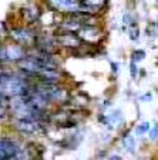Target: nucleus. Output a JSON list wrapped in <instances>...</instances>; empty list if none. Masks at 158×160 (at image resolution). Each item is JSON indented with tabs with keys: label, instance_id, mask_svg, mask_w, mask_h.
Masks as SVG:
<instances>
[{
	"label": "nucleus",
	"instance_id": "nucleus-11",
	"mask_svg": "<svg viewBox=\"0 0 158 160\" xmlns=\"http://www.w3.org/2000/svg\"><path fill=\"white\" fill-rule=\"evenodd\" d=\"M144 57H145V53H144V52H142V50H137V52H134V53H132V63L141 62Z\"/></svg>",
	"mask_w": 158,
	"mask_h": 160
},
{
	"label": "nucleus",
	"instance_id": "nucleus-7",
	"mask_svg": "<svg viewBox=\"0 0 158 160\" xmlns=\"http://www.w3.org/2000/svg\"><path fill=\"white\" fill-rule=\"evenodd\" d=\"M59 42L63 44V46H69V47H76L80 44V37H77L76 34H73L71 32L67 34H63V36L59 37Z\"/></svg>",
	"mask_w": 158,
	"mask_h": 160
},
{
	"label": "nucleus",
	"instance_id": "nucleus-13",
	"mask_svg": "<svg viewBox=\"0 0 158 160\" xmlns=\"http://www.w3.org/2000/svg\"><path fill=\"white\" fill-rule=\"evenodd\" d=\"M0 60H2V62H7V57H6V47H0Z\"/></svg>",
	"mask_w": 158,
	"mask_h": 160
},
{
	"label": "nucleus",
	"instance_id": "nucleus-14",
	"mask_svg": "<svg viewBox=\"0 0 158 160\" xmlns=\"http://www.w3.org/2000/svg\"><path fill=\"white\" fill-rule=\"evenodd\" d=\"M6 114H7V109L3 106V104H0V120L4 119V117H6Z\"/></svg>",
	"mask_w": 158,
	"mask_h": 160
},
{
	"label": "nucleus",
	"instance_id": "nucleus-15",
	"mask_svg": "<svg viewBox=\"0 0 158 160\" xmlns=\"http://www.w3.org/2000/svg\"><path fill=\"white\" fill-rule=\"evenodd\" d=\"M135 73H137V63H132L131 62V74L135 76Z\"/></svg>",
	"mask_w": 158,
	"mask_h": 160
},
{
	"label": "nucleus",
	"instance_id": "nucleus-1",
	"mask_svg": "<svg viewBox=\"0 0 158 160\" xmlns=\"http://www.w3.org/2000/svg\"><path fill=\"white\" fill-rule=\"evenodd\" d=\"M29 86L27 82L22 77H17L7 72H0V93L4 97H17V96H26L29 93Z\"/></svg>",
	"mask_w": 158,
	"mask_h": 160
},
{
	"label": "nucleus",
	"instance_id": "nucleus-4",
	"mask_svg": "<svg viewBox=\"0 0 158 160\" xmlns=\"http://www.w3.org/2000/svg\"><path fill=\"white\" fill-rule=\"evenodd\" d=\"M49 2L59 10H66V12H71V13L79 12L80 3H77V0H49Z\"/></svg>",
	"mask_w": 158,
	"mask_h": 160
},
{
	"label": "nucleus",
	"instance_id": "nucleus-3",
	"mask_svg": "<svg viewBox=\"0 0 158 160\" xmlns=\"http://www.w3.org/2000/svg\"><path fill=\"white\" fill-rule=\"evenodd\" d=\"M19 147L10 139L0 137V160H10L19 153Z\"/></svg>",
	"mask_w": 158,
	"mask_h": 160
},
{
	"label": "nucleus",
	"instance_id": "nucleus-9",
	"mask_svg": "<svg viewBox=\"0 0 158 160\" xmlns=\"http://www.w3.org/2000/svg\"><path fill=\"white\" fill-rule=\"evenodd\" d=\"M122 144H124V147L127 150L134 152V149H135V139L131 136V134H127V136L122 139Z\"/></svg>",
	"mask_w": 158,
	"mask_h": 160
},
{
	"label": "nucleus",
	"instance_id": "nucleus-10",
	"mask_svg": "<svg viewBox=\"0 0 158 160\" xmlns=\"http://www.w3.org/2000/svg\"><path fill=\"white\" fill-rule=\"evenodd\" d=\"M150 123L148 122H142V123H140L138 126L135 127V133L138 134V136H141V134H144V133H147V132H148L150 130Z\"/></svg>",
	"mask_w": 158,
	"mask_h": 160
},
{
	"label": "nucleus",
	"instance_id": "nucleus-12",
	"mask_svg": "<svg viewBox=\"0 0 158 160\" xmlns=\"http://www.w3.org/2000/svg\"><path fill=\"white\" fill-rule=\"evenodd\" d=\"M157 137H158V127L154 124L152 127H150V139H151L152 142H155Z\"/></svg>",
	"mask_w": 158,
	"mask_h": 160
},
{
	"label": "nucleus",
	"instance_id": "nucleus-2",
	"mask_svg": "<svg viewBox=\"0 0 158 160\" xmlns=\"http://www.w3.org/2000/svg\"><path fill=\"white\" fill-rule=\"evenodd\" d=\"M14 127L19 132L26 134H34L41 130V124L39 120H30V119H16L14 120Z\"/></svg>",
	"mask_w": 158,
	"mask_h": 160
},
{
	"label": "nucleus",
	"instance_id": "nucleus-16",
	"mask_svg": "<svg viewBox=\"0 0 158 160\" xmlns=\"http://www.w3.org/2000/svg\"><path fill=\"white\" fill-rule=\"evenodd\" d=\"M4 100H6V97H4L3 94L0 93V104H3V102H4Z\"/></svg>",
	"mask_w": 158,
	"mask_h": 160
},
{
	"label": "nucleus",
	"instance_id": "nucleus-17",
	"mask_svg": "<svg viewBox=\"0 0 158 160\" xmlns=\"http://www.w3.org/2000/svg\"><path fill=\"white\" fill-rule=\"evenodd\" d=\"M111 160H121V157H120V156H113Z\"/></svg>",
	"mask_w": 158,
	"mask_h": 160
},
{
	"label": "nucleus",
	"instance_id": "nucleus-8",
	"mask_svg": "<svg viewBox=\"0 0 158 160\" xmlns=\"http://www.w3.org/2000/svg\"><path fill=\"white\" fill-rule=\"evenodd\" d=\"M80 37L84 40L93 42V40H96L97 37H100V32L97 29H94V27H83V29L80 30Z\"/></svg>",
	"mask_w": 158,
	"mask_h": 160
},
{
	"label": "nucleus",
	"instance_id": "nucleus-6",
	"mask_svg": "<svg viewBox=\"0 0 158 160\" xmlns=\"http://www.w3.org/2000/svg\"><path fill=\"white\" fill-rule=\"evenodd\" d=\"M6 57L7 60H14V62H20L22 59L26 57L24 54V50L20 46H14V44H10L6 46Z\"/></svg>",
	"mask_w": 158,
	"mask_h": 160
},
{
	"label": "nucleus",
	"instance_id": "nucleus-5",
	"mask_svg": "<svg viewBox=\"0 0 158 160\" xmlns=\"http://www.w3.org/2000/svg\"><path fill=\"white\" fill-rule=\"evenodd\" d=\"M12 37L20 43H30L31 40H33V34L31 32L27 29H23V27H20V29H14L12 30Z\"/></svg>",
	"mask_w": 158,
	"mask_h": 160
}]
</instances>
